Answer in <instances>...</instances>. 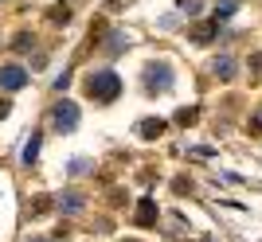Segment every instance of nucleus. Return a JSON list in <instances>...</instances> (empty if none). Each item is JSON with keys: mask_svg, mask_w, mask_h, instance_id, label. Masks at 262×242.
I'll return each instance as SVG.
<instances>
[{"mask_svg": "<svg viewBox=\"0 0 262 242\" xmlns=\"http://www.w3.org/2000/svg\"><path fill=\"white\" fill-rule=\"evenodd\" d=\"M86 94L94 102H114L121 94V78L114 75V70H94V75L86 78Z\"/></svg>", "mask_w": 262, "mask_h": 242, "instance_id": "obj_1", "label": "nucleus"}, {"mask_svg": "<svg viewBox=\"0 0 262 242\" xmlns=\"http://www.w3.org/2000/svg\"><path fill=\"white\" fill-rule=\"evenodd\" d=\"M51 125H55L59 133H75V129H78V106L63 98L59 106H55V113H51Z\"/></svg>", "mask_w": 262, "mask_h": 242, "instance_id": "obj_2", "label": "nucleus"}, {"mask_svg": "<svg viewBox=\"0 0 262 242\" xmlns=\"http://www.w3.org/2000/svg\"><path fill=\"white\" fill-rule=\"evenodd\" d=\"M0 86H4V90L28 86V70H24L20 63H4V66H0Z\"/></svg>", "mask_w": 262, "mask_h": 242, "instance_id": "obj_3", "label": "nucleus"}, {"mask_svg": "<svg viewBox=\"0 0 262 242\" xmlns=\"http://www.w3.org/2000/svg\"><path fill=\"white\" fill-rule=\"evenodd\" d=\"M168 82H172V75H168V66H164V63L149 66V75H145V86H149V90H168Z\"/></svg>", "mask_w": 262, "mask_h": 242, "instance_id": "obj_4", "label": "nucleus"}, {"mask_svg": "<svg viewBox=\"0 0 262 242\" xmlns=\"http://www.w3.org/2000/svg\"><path fill=\"white\" fill-rule=\"evenodd\" d=\"M137 133H141L145 141H153V137H161V133H164V121H141Z\"/></svg>", "mask_w": 262, "mask_h": 242, "instance_id": "obj_5", "label": "nucleus"}, {"mask_svg": "<svg viewBox=\"0 0 262 242\" xmlns=\"http://www.w3.org/2000/svg\"><path fill=\"white\" fill-rule=\"evenodd\" d=\"M153 215H157V203H153V199H141V207H137V223L145 227V223H153Z\"/></svg>", "mask_w": 262, "mask_h": 242, "instance_id": "obj_6", "label": "nucleus"}, {"mask_svg": "<svg viewBox=\"0 0 262 242\" xmlns=\"http://www.w3.org/2000/svg\"><path fill=\"white\" fill-rule=\"evenodd\" d=\"M35 156H39V133H32V141L24 144V160L28 164H35Z\"/></svg>", "mask_w": 262, "mask_h": 242, "instance_id": "obj_7", "label": "nucleus"}, {"mask_svg": "<svg viewBox=\"0 0 262 242\" xmlns=\"http://www.w3.org/2000/svg\"><path fill=\"white\" fill-rule=\"evenodd\" d=\"M235 12H239V0H219V4H215V16H223V20L235 16Z\"/></svg>", "mask_w": 262, "mask_h": 242, "instance_id": "obj_8", "label": "nucleus"}, {"mask_svg": "<svg viewBox=\"0 0 262 242\" xmlns=\"http://www.w3.org/2000/svg\"><path fill=\"white\" fill-rule=\"evenodd\" d=\"M231 66H235L231 59H215V75H219V78H231V75H235Z\"/></svg>", "mask_w": 262, "mask_h": 242, "instance_id": "obj_9", "label": "nucleus"}, {"mask_svg": "<svg viewBox=\"0 0 262 242\" xmlns=\"http://www.w3.org/2000/svg\"><path fill=\"white\" fill-rule=\"evenodd\" d=\"M63 207H67V211H78V207H82V199H78V196H67Z\"/></svg>", "mask_w": 262, "mask_h": 242, "instance_id": "obj_10", "label": "nucleus"}, {"mask_svg": "<svg viewBox=\"0 0 262 242\" xmlns=\"http://www.w3.org/2000/svg\"><path fill=\"white\" fill-rule=\"evenodd\" d=\"M32 242H43V238H32Z\"/></svg>", "mask_w": 262, "mask_h": 242, "instance_id": "obj_11", "label": "nucleus"}]
</instances>
